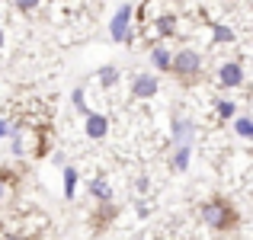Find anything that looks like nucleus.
I'll list each match as a JSON object with an SVG mask.
<instances>
[{
  "instance_id": "1",
  "label": "nucleus",
  "mask_w": 253,
  "mask_h": 240,
  "mask_svg": "<svg viewBox=\"0 0 253 240\" xmlns=\"http://www.w3.org/2000/svg\"><path fill=\"white\" fill-rule=\"evenodd\" d=\"M202 221L209 224V228H215V231H228V228L237 224V211L231 208L224 199H211V202L202 205Z\"/></svg>"
},
{
  "instance_id": "2",
  "label": "nucleus",
  "mask_w": 253,
  "mask_h": 240,
  "mask_svg": "<svg viewBox=\"0 0 253 240\" xmlns=\"http://www.w3.org/2000/svg\"><path fill=\"white\" fill-rule=\"evenodd\" d=\"M170 71L176 77H196L199 71H202V55H199V51H192V48L176 51V55L170 58Z\"/></svg>"
},
{
  "instance_id": "3",
  "label": "nucleus",
  "mask_w": 253,
  "mask_h": 240,
  "mask_svg": "<svg viewBox=\"0 0 253 240\" xmlns=\"http://www.w3.org/2000/svg\"><path fill=\"white\" fill-rule=\"evenodd\" d=\"M128 23H131V3H122L116 10V16H112V23H109V36H112V42H128Z\"/></svg>"
},
{
  "instance_id": "4",
  "label": "nucleus",
  "mask_w": 253,
  "mask_h": 240,
  "mask_svg": "<svg viewBox=\"0 0 253 240\" xmlns=\"http://www.w3.org/2000/svg\"><path fill=\"white\" fill-rule=\"evenodd\" d=\"M218 83L224 86V90H231V86H241L244 83V68L241 61H228L221 71H218Z\"/></svg>"
},
{
  "instance_id": "5",
  "label": "nucleus",
  "mask_w": 253,
  "mask_h": 240,
  "mask_svg": "<svg viewBox=\"0 0 253 240\" xmlns=\"http://www.w3.org/2000/svg\"><path fill=\"white\" fill-rule=\"evenodd\" d=\"M157 77H151V74H138L135 80H131V96L135 99H151L157 93Z\"/></svg>"
},
{
  "instance_id": "6",
  "label": "nucleus",
  "mask_w": 253,
  "mask_h": 240,
  "mask_svg": "<svg viewBox=\"0 0 253 240\" xmlns=\"http://www.w3.org/2000/svg\"><path fill=\"white\" fill-rule=\"evenodd\" d=\"M84 131H86V138L99 141V138H106V131H109V119H106V116H99V112H86Z\"/></svg>"
},
{
  "instance_id": "7",
  "label": "nucleus",
  "mask_w": 253,
  "mask_h": 240,
  "mask_svg": "<svg viewBox=\"0 0 253 240\" xmlns=\"http://www.w3.org/2000/svg\"><path fill=\"white\" fill-rule=\"evenodd\" d=\"M192 131H196V128H192L189 119H176V122H173V141H176V144H189Z\"/></svg>"
},
{
  "instance_id": "8",
  "label": "nucleus",
  "mask_w": 253,
  "mask_h": 240,
  "mask_svg": "<svg viewBox=\"0 0 253 240\" xmlns=\"http://www.w3.org/2000/svg\"><path fill=\"white\" fill-rule=\"evenodd\" d=\"M170 58H173V51H167L164 45H154V48H151V64H154L157 71H170Z\"/></svg>"
},
{
  "instance_id": "9",
  "label": "nucleus",
  "mask_w": 253,
  "mask_h": 240,
  "mask_svg": "<svg viewBox=\"0 0 253 240\" xmlns=\"http://www.w3.org/2000/svg\"><path fill=\"white\" fill-rule=\"evenodd\" d=\"M189 157H192V148L189 144H176V154H173V170L183 173L189 166Z\"/></svg>"
},
{
  "instance_id": "10",
  "label": "nucleus",
  "mask_w": 253,
  "mask_h": 240,
  "mask_svg": "<svg viewBox=\"0 0 253 240\" xmlns=\"http://www.w3.org/2000/svg\"><path fill=\"white\" fill-rule=\"evenodd\" d=\"M77 183H81L77 170H74V166H64V199H74V192H77Z\"/></svg>"
},
{
  "instance_id": "11",
  "label": "nucleus",
  "mask_w": 253,
  "mask_h": 240,
  "mask_svg": "<svg viewBox=\"0 0 253 240\" xmlns=\"http://www.w3.org/2000/svg\"><path fill=\"white\" fill-rule=\"evenodd\" d=\"M90 192L99 199V202H112V189H109V183H106V179H99V176L90 183Z\"/></svg>"
},
{
  "instance_id": "12",
  "label": "nucleus",
  "mask_w": 253,
  "mask_h": 240,
  "mask_svg": "<svg viewBox=\"0 0 253 240\" xmlns=\"http://www.w3.org/2000/svg\"><path fill=\"white\" fill-rule=\"evenodd\" d=\"M99 83H103V86H116V83H119V71L112 68V64L99 68Z\"/></svg>"
},
{
  "instance_id": "13",
  "label": "nucleus",
  "mask_w": 253,
  "mask_h": 240,
  "mask_svg": "<svg viewBox=\"0 0 253 240\" xmlns=\"http://www.w3.org/2000/svg\"><path fill=\"white\" fill-rule=\"evenodd\" d=\"M218 116H221V119H234L237 116V103H231V99H218Z\"/></svg>"
},
{
  "instance_id": "14",
  "label": "nucleus",
  "mask_w": 253,
  "mask_h": 240,
  "mask_svg": "<svg viewBox=\"0 0 253 240\" xmlns=\"http://www.w3.org/2000/svg\"><path fill=\"white\" fill-rule=\"evenodd\" d=\"M234 131H237L241 138H253V122H250L247 116H241V119L234 122Z\"/></svg>"
},
{
  "instance_id": "15",
  "label": "nucleus",
  "mask_w": 253,
  "mask_h": 240,
  "mask_svg": "<svg viewBox=\"0 0 253 240\" xmlns=\"http://www.w3.org/2000/svg\"><path fill=\"white\" fill-rule=\"evenodd\" d=\"M157 29H161V36H176V19H173V16H161V19H157Z\"/></svg>"
},
{
  "instance_id": "16",
  "label": "nucleus",
  "mask_w": 253,
  "mask_h": 240,
  "mask_svg": "<svg viewBox=\"0 0 253 240\" xmlns=\"http://www.w3.org/2000/svg\"><path fill=\"white\" fill-rule=\"evenodd\" d=\"M71 103H74V109H77V112H84V116H86V96H84V86H77V90L71 93Z\"/></svg>"
},
{
  "instance_id": "17",
  "label": "nucleus",
  "mask_w": 253,
  "mask_h": 240,
  "mask_svg": "<svg viewBox=\"0 0 253 240\" xmlns=\"http://www.w3.org/2000/svg\"><path fill=\"white\" fill-rule=\"evenodd\" d=\"M211 29H215V42H234V32L228 26H211Z\"/></svg>"
},
{
  "instance_id": "18",
  "label": "nucleus",
  "mask_w": 253,
  "mask_h": 240,
  "mask_svg": "<svg viewBox=\"0 0 253 240\" xmlns=\"http://www.w3.org/2000/svg\"><path fill=\"white\" fill-rule=\"evenodd\" d=\"M16 6H19L23 13H32V10L39 6V0H16Z\"/></svg>"
},
{
  "instance_id": "19",
  "label": "nucleus",
  "mask_w": 253,
  "mask_h": 240,
  "mask_svg": "<svg viewBox=\"0 0 253 240\" xmlns=\"http://www.w3.org/2000/svg\"><path fill=\"white\" fill-rule=\"evenodd\" d=\"M10 135V125H6V119H0V138Z\"/></svg>"
},
{
  "instance_id": "20",
  "label": "nucleus",
  "mask_w": 253,
  "mask_h": 240,
  "mask_svg": "<svg viewBox=\"0 0 253 240\" xmlns=\"http://www.w3.org/2000/svg\"><path fill=\"white\" fill-rule=\"evenodd\" d=\"M0 202H3V176H0Z\"/></svg>"
},
{
  "instance_id": "21",
  "label": "nucleus",
  "mask_w": 253,
  "mask_h": 240,
  "mask_svg": "<svg viewBox=\"0 0 253 240\" xmlns=\"http://www.w3.org/2000/svg\"><path fill=\"white\" fill-rule=\"evenodd\" d=\"M6 240H19V237H16V234H6Z\"/></svg>"
},
{
  "instance_id": "22",
  "label": "nucleus",
  "mask_w": 253,
  "mask_h": 240,
  "mask_svg": "<svg viewBox=\"0 0 253 240\" xmlns=\"http://www.w3.org/2000/svg\"><path fill=\"white\" fill-rule=\"evenodd\" d=\"M0 48H3V29H0Z\"/></svg>"
},
{
  "instance_id": "23",
  "label": "nucleus",
  "mask_w": 253,
  "mask_h": 240,
  "mask_svg": "<svg viewBox=\"0 0 253 240\" xmlns=\"http://www.w3.org/2000/svg\"><path fill=\"white\" fill-rule=\"evenodd\" d=\"M173 3H183V0H173Z\"/></svg>"
}]
</instances>
